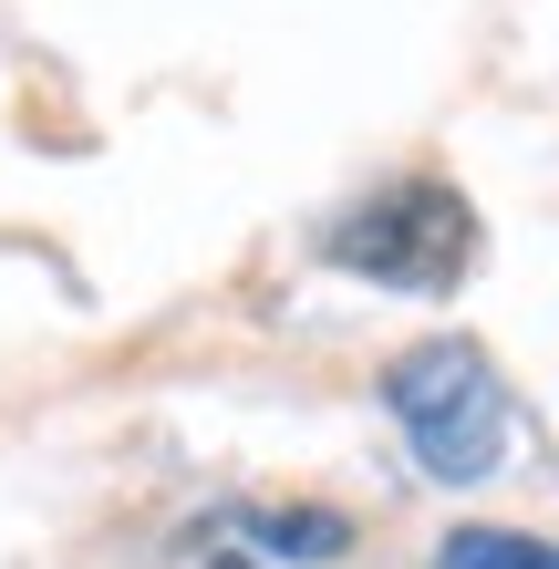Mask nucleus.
<instances>
[{
    "instance_id": "obj_4",
    "label": "nucleus",
    "mask_w": 559,
    "mask_h": 569,
    "mask_svg": "<svg viewBox=\"0 0 559 569\" xmlns=\"http://www.w3.org/2000/svg\"><path fill=\"white\" fill-rule=\"evenodd\" d=\"M249 528H259V549H280V559H342V549H352V528H342L332 508H311V518L280 508V518H249Z\"/></svg>"
},
{
    "instance_id": "obj_2",
    "label": "nucleus",
    "mask_w": 559,
    "mask_h": 569,
    "mask_svg": "<svg viewBox=\"0 0 559 569\" xmlns=\"http://www.w3.org/2000/svg\"><path fill=\"white\" fill-rule=\"evenodd\" d=\"M321 259L352 270V280H373V290H456L467 259H477V208L456 187H436V177L383 187L352 218L321 228Z\"/></svg>"
},
{
    "instance_id": "obj_1",
    "label": "nucleus",
    "mask_w": 559,
    "mask_h": 569,
    "mask_svg": "<svg viewBox=\"0 0 559 569\" xmlns=\"http://www.w3.org/2000/svg\"><path fill=\"white\" fill-rule=\"evenodd\" d=\"M383 405H393V425H405V446H415L425 477L477 487V477H498V466H508V393H498V373H487L477 342H425V352H405L383 373Z\"/></svg>"
},
{
    "instance_id": "obj_3",
    "label": "nucleus",
    "mask_w": 559,
    "mask_h": 569,
    "mask_svg": "<svg viewBox=\"0 0 559 569\" xmlns=\"http://www.w3.org/2000/svg\"><path fill=\"white\" fill-rule=\"evenodd\" d=\"M436 569H559V549L529 539V528H456L436 549Z\"/></svg>"
}]
</instances>
